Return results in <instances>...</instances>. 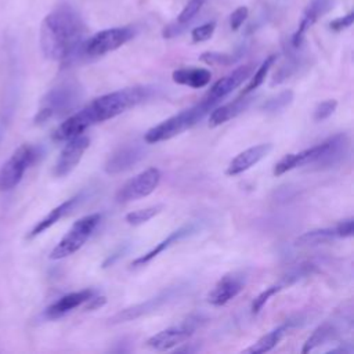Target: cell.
Segmentation results:
<instances>
[{"label": "cell", "mask_w": 354, "mask_h": 354, "mask_svg": "<svg viewBox=\"0 0 354 354\" xmlns=\"http://www.w3.org/2000/svg\"><path fill=\"white\" fill-rule=\"evenodd\" d=\"M86 25L69 4H58L41 21L39 43L47 59L69 62L83 54Z\"/></svg>", "instance_id": "1"}, {"label": "cell", "mask_w": 354, "mask_h": 354, "mask_svg": "<svg viewBox=\"0 0 354 354\" xmlns=\"http://www.w3.org/2000/svg\"><path fill=\"white\" fill-rule=\"evenodd\" d=\"M148 97H149L148 87H141V86L127 87L123 90L104 94L93 100L88 105H86V109L93 123L95 124L123 113L124 111L136 106L137 104L142 102Z\"/></svg>", "instance_id": "2"}, {"label": "cell", "mask_w": 354, "mask_h": 354, "mask_svg": "<svg viewBox=\"0 0 354 354\" xmlns=\"http://www.w3.org/2000/svg\"><path fill=\"white\" fill-rule=\"evenodd\" d=\"M83 91L73 80H65L54 86L41 98L35 123H46L50 119L59 118L71 112L82 100Z\"/></svg>", "instance_id": "3"}, {"label": "cell", "mask_w": 354, "mask_h": 354, "mask_svg": "<svg viewBox=\"0 0 354 354\" xmlns=\"http://www.w3.org/2000/svg\"><path fill=\"white\" fill-rule=\"evenodd\" d=\"M216 104L202 98L201 102H198L196 105L184 109L181 112H178L174 116H170L169 119L163 120L162 123L153 126L152 129H149L145 136H144V141L147 144H156L160 141H166L170 140L178 134H181L183 131L191 129L194 124H196Z\"/></svg>", "instance_id": "4"}, {"label": "cell", "mask_w": 354, "mask_h": 354, "mask_svg": "<svg viewBox=\"0 0 354 354\" xmlns=\"http://www.w3.org/2000/svg\"><path fill=\"white\" fill-rule=\"evenodd\" d=\"M40 149L30 144L19 145L11 156L0 166V192L14 189L22 180L25 171L37 160Z\"/></svg>", "instance_id": "5"}, {"label": "cell", "mask_w": 354, "mask_h": 354, "mask_svg": "<svg viewBox=\"0 0 354 354\" xmlns=\"http://www.w3.org/2000/svg\"><path fill=\"white\" fill-rule=\"evenodd\" d=\"M100 220L101 216L98 213H93L75 221L69 231L62 236V239L53 248V250L50 252V259L61 260L76 253L90 238Z\"/></svg>", "instance_id": "6"}, {"label": "cell", "mask_w": 354, "mask_h": 354, "mask_svg": "<svg viewBox=\"0 0 354 354\" xmlns=\"http://www.w3.org/2000/svg\"><path fill=\"white\" fill-rule=\"evenodd\" d=\"M133 36L134 29L130 26L104 29L86 39L82 51L87 57H100L122 47L129 40H131Z\"/></svg>", "instance_id": "7"}, {"label": "cell", "mask_w": 354, "mask_h": 354, "mask_svg": "<svg viewBox=\"0 0 354 354\" xmlns=\"http://www.w3.org/2000/svg\"><path fill=\"white\" fill-rule=\"evenodd\" d=\"M160 171L156 167H148L138 173L129 181H126L116 192V202L127 203L136 199H141L152 194L160 183Z\"/></svg>", "instance_id": "8"}, {"label": "cell", "mask_w": 354, "mask_h": 354, "mask_svg": "<svg viewBox=\"0 0 354 354\" xmlns=\"http://www.w3.org/2000/svg\"><path fill=\"white\" fill-rule=\"evenodd\" d=\"M176 288H167L165 290H162L160 293H158L156 296L134 304L131 307H127L124 310H120L119 313H116L115 315H112L109 318L111 324H120V322H127V321H133L137 319L142 315H147L149 313H153L156 310H159L162 306H165L167 301L173 300L176 297Z\"/></svg>", "instance_id": "9"}, {"label": "cell", "mask_w": 354, "mask_h": 354, "mask_svg": "<svg viewBox=\"0 0 354 354\" xmlns=\"http://www.w3.org/2000/svg\"><path fill=\"white\" fill-rule=\"evenodd\" d=\"M90 145V138L87 136H77L66 141L65 147L62 148L55 165H54V176L55 177H65L68 176L80 162L83 153Z\"/></svg>", "instance_id": "10"}, {"label": "cell", "mask_w": 354, "mask_h": 354, "mask_svg": "<svg viewBox=\"0 0 354 354\" xmlns=\"http://www.w3.org/2000/svg\"><path fill=\"white\" fill-rule=\"evenodd\" d=\"M145 153V149L138 142L124 144L119 147L112 155L106 159L104 165V170L108 174H119L122 171L129 170L134 166Z\"/></svg>", "instance_id": "11"}, {"label": "cell", "mask_w": 354, "mask_h": 354, "mask_svg": "<svg viewBox=\"0 0 354 354\" xmlns=\"http://www.w3.org/2000/svg\"><path fill=\"white\" fill-rule=\"evenodd\" d=\"M253 71V65H242L238 66L236 69H234L232 72H230L228 75H225L224 77L218 79L212 87L210 90L206 93V95L203 98L217 104L221 98H224L225 95H228L230 93H232L236 87H239L246 79L250 77Z\"/></svg>", "instance_id": "12"}, {"label": "cell", "mask_w": 354, "mask_h": 354, "mask_svg": "<svg viewBox=\"0 0 354 354\" xmlns=\"http://www.w3.org/2000/svg\"><path fill=\"white\" fill-rule=\"evenodd\" d=\"M93 120L86 109L82 108L80 111L68 116L53 133V140L55 141H68L77 136H82L90 126H93Z\"/></svg>", "instance_id": "13"}, {"label": "cell", "mask_w": 354, "mask_h": 354, "mask_svg": "<svg viewBox=\"0 0 354 354\" xmlns=\"http://www.w3.org/2000/svg\"><path fill=\"white\" fill-rule=\"evenodd\" d=\"M325 148V141L317 144L311 148L296 153H286L275 166H274V176H282L283 173L303 165H315L321 158Z\"/></svg>", "instance_id": "14"}, {"label": "cell", "mask_w": 354, "mask_h": 354, "mask_svg": "<svg viewBox=\"0 0 354 354\" xmlns=\"http://www.w3.org/2000/svg\"><path fill=\"white\" fill-rule=\"evenodd\" d=\"M243 278L238 274H227L213 286L207 295V301L213 306H224L243 289Z\"/></svg>", "instance_id": "15"}, {"label": "cell", "mask_w": 354, "mask_h": 354, "mask_svg": "<svg viewBox=\"0 0 354 354\" xmlns=\"http://www.w3.org/2000/svg\"><path fill=\"white\" fill-rule=\"evenodd\" d=\"M271 149H272V145L270 142H267V144H259V145L250 147V148L239 152L230 162L225 173L228 176H238V174L249 170L252 166L259 163L263 158H266Z\"/></svg>", "instance_id": "16"}, {"label": "cell", "mask_w": 354, "mask_h": 354, "mask_svg": "<svg viewBox=\"0 0 354 354\" xmlns=\"http://www.w3.org/2000/svg\"><path fill=\"white\" fill-rule=\"evenodd\" d=\"M94 295H95V292L93 289H83V290H77V292L64 295L62 297H59L57 301H54L53 304H50L46 308L44 315L50 319L61 318L65 314L71 313L73 308L87 303Z\"/></svg>", "instance_id": "17"}, {"label": "cell", "mask_w": 354, "mask_h": 354, "mask_svg": "<svg viewBox=\"0 0 354 354\" xmlns=\"http://www.w3.org/2000/svg\"><path fill=\"white\" fill-rule=\"evenodd\" d=\"M330 0H311L307 7L303 11V15L299 21V26L296 29V32L292 36V46L295 48L300 47V44L303 43L304 35L306 32L315 24V21L329 8Z\"/></svg>", "instance_id": "18"}, {"label": "cell", "mask_w": 354, "mask_h": 354, "mask_svg": "<svg viewBox=\"0 0 354 354\" xmlns=\"http://www.w3.org/2000/svg\"><path fill=\"white\" fill-rule=\"evenodd\" d=\"M192 335V328L183 326V328H167L163 329L155 335H152L147 340V346L158 350V351H166L173 348L177 344H181Z\"/></svg>", "instance_id": "19"}, {"label": "cell", "mask_w": 354, "mask_h": 354, "mask_svg": "<svg viewBox=\"0 0 354 354\" xmlns=\"http://www.w3.org/2000/svg\"><path fill=\"white\" fill-rule=\"evenodd\" d=\"M348 152V138L346 134H335L333 137L325 140V148L315 165L319 167H329L340 163Z\"/></svg>", "instance_id": "20"}, {"label": "cell", "mask_w": 354, "mask_h": 354, "mask_svg": "<svg viewBox=\"0 0 354 354\" xmlns=\"http://www.w3.org/2000/svg\"><path fill=\"white\" fill-rule=\"evenodd\" d=\"M82 199V194H77L69 199H66L65 202H62L61 205L55 206L53 210H50V213L47 216H44L40 221H37L35 224V227L28 232L26 239H33L35 236L40 235L41 232H44L46 230H48L51 225H54L58 220H61L64 216H66L75 206L76 203Z\"/></svg>", "instance_id": "21"}, {"label": "cell", "mask_w": 354, "mask_h": 354, "mask_svg": "<svg viewBox=\"0 0 354 354\" xmlns=\"http://www.w3.org/2000/svg\"><path fill=\"white\" fill-rule=\"evenodd\" d=\"M252 100H253V97H246L245 94H242V97L235 98L234 101L216 108L210 113L209 127H217V126L225 123L227 120L238 116L241 112H243L250 105Z\"/></svg>", "instance_id": "22"}, {"label": "cell", "mask_w": 354, "mask_h": 354, "mask_svg": "<svg viewBox=\"0 0 354 354\" xmlns=\"http://www.w3.org/2000/svg\"><path fill=\"white\" fill-rule=\"evenodd\" d=\"M171 79L177 84L201 88L209 84L212 72L206 68H180L171 73Z\"/></svg>", "instance_id": "23"}, {"label": "cell", "mask_w": 354, "mask_h": 354, "mask_svg": "<svg viewBox=\"0 0 354 354\" xmlns=\"http://www.w3.org/2000/svg\"><path fill=\"white\" fill-rule=\"evenodd\" d=\"M205 1L206 0H188V3L184 6L181 12L177 15V19L165 28L163 37L169 39V37H174V36L180 35L184 30V28L195 19V17L201 11Z\"/></svg>", "instance_id": "24"}, {"label": "cell", "mask_w": 354, "mask_h": 354, "mask_svg": "<svg viewBox=\"0 0 354 354\" xmlns=\"http://www.w3.org/2000/svg\"><path fill=\"white\" fill-rule=\"evenodd\" d=\"M191 232H194V225H184L180 227L178 230L173 231L170 235H167V238H165L162 242H159L153 249H151L149 252H147L145 254L137 257L136 260H133L131 266L133 267H141L145 266L147 263H149L152 259H155L158 254H160L163 250H166L169 246H171L173 243L178 242L180 239L188 236Z\"/></svg>", "instance_id": "25"}, {"label": "cell", "mask_w": 354, "mask_h": 354, "mask_svg": "<svg viewBox=\"0 0 354 354\" xmlns=\"http://www.w3.org/2000/svg\"><path fill=\"white\" fill-rule=\"evenodd\" d=\"M289 325L290 324L288 322V324H283V325L272 329L267 335L261 336L257 342H254L250 347L245 348L243 353H248V354H263V353L271 351L281 342V339L283 337V335L289 329Z\"/></svg>", "instance_id": "26"}, {"label": "cell", "mask_w": 354, "mask_h": 354, "mask_svg": "<svg viewBox=\"0 0 354 354\" xmlns=\"http://www.w3.org/2000/svg\"><path fill=\"white\" fill-rule=\"evenodd\" d=\"M337 335V329L333 324L330 322H324L321 324L314 332L313 335L306 340L303 348H301V353L306 354V353H310L313 350H315L317 347L325 344L326 342L335 339Z\"/></svg>", "instance_id": "27"}, {"label": "cell", "mask_w": 354, "mask_h": 354, "mask_svg": "<svg viewBox=\"0 0 354 354\" xmlns=\"http://www.w3.org/2000/svg\"><path fill=\"white\" fill-rule=\"evenodd\" d=\"M333 238H337L335 227L333 228H319V230L307 231L303 235H300L296 239V245L297 246H314V245L325 243Z\"/></svg>", "instance_id": "28"}, {"label": "cell", "mask_w": 354, "mask_h": 354, "mask_svg": "<svg viewBox=\"0 0 354 354\" xmlns=\"http://www.w3.org/2000/svg\"><path fill=\"white\" fill-rule=\"evenodd\" d=\"M275 59H277V55H275V54H271L270 57H267V58L261 62V65L257 68V71L254 72V75L250 77V80H249V83L246 84V87L242 90V94L248 95L249 93H252L253 90H256V88L266 80V76H267L270 68L272 66V64L275 62Z\"/></svg>", "instance_id": "29"}, {"label": "cell", "mask_w": 354, "mask_h": 354, "mask_svg": "<svg viewBox=\"0 0 354 354\" xmlns=\"http://www.w3.org/2000/svg\"><path fill=\"white\" fill-rule=\"evenodd\" d=\"M162 209H163V205H155V206H149V207H145V209L134 210V212L127 213L124 216V220L130 225H140V224L147 223L152 217H155L158 213L162 212Z\"/></svg>", "instance_id": "30"}, {"label": "cell", "mask_w": 354, "mask_h": 354, "mask_svg": "<svg viewBox=\"0 0 354 354\" xmlns=\"http://www.w3.org/2000/svg\"><path fill=\"white\" fill-rule=\"evenodd\" d=\"M293 100V93L290 90H285V91H281L278 95L270 98L264 105H263V109L266 112H278L281 109H283L285 106H288Z\"/></svg>", "instance_id": "31"}, {"label": "cell", "mask_w": 354, "mask_h": 354, "mask_svg": "<svg viewBox=\"0 0 354 354\" xmlns=\"http://www.w3.org/2000/svg\"><path fill=\"white\" fill-rule=\"evenodd\" d=\"M199 59L203 61L207 65H231L235 62V57L225 53H217V51H207L199 55Z\"/></svg>", "instance_id": "32"}, {"label": "cell", "mask_w": 354, "mask_h": 354, "mask_svg": "<svg viewBox=\"0 0 354 354\" xmlns=\"http://www.w3.org/2000/svg\"><path fill=\"white\" fill-rule=\"evenodd\" d=\"M214 29H216V22H214V21L202 24V25H199V26H196V28L192 29V32H191V39H192L194 43L206 41V40H209V39L213 36Z\"/></svg>", "instance_id": "33"}, {"label": "cell", "mask_w": 354, "mask_h": 354, "mask_svg": "<svg viewBox=\"0 0 354 354\" xmlns=\"http://www.w3.org/2000/svg\"><path fill=\"white\" fill-rule=\"evenodd\" d=\"M282 289V286L281 285H272V286H270V288H266L260 295H257L256 297H254V300H253V303H252V313L253 314H257L263 307H264V304L268 301V299L271 297V296H274L277 292H279Z\"/></svg>", "instance_id": "34"}, {"label": "cell", "mask_w": 354, "mask_h": 354, "mask_svg": "<svg viewBox=\"0 0 354 354\" xmlns=\"http://www.w3.org/2000/svg\"><path fill=\"white\" fill-rule=\"evenodd\" d=\"M337 106V101L336 100H326L322 101L317 105V108L314 109V119L317 122H322L325 119H328L336 109Z\"/></svg>", "instance_id": "35"}, {"label": "cell", "mask_w": 354, "mask_h": 354, "mask_svg": "<svg viewBox=\"0 0 354 354\" xmlns=\"http://www.w3.org/2000/svg\"><path fill=\"white\" fill-rule=\"evenodd\" d=\"M248 14H249V10L245 6L235 8L230 15V28L232 30H238L242 26V24L246 21Z\"/></svg>", "instance_id": "36"}, {"label": "cell", "mask_w": 354, "mask_h": 354, "mask_svg": "<svg viewBox=\"0 0 354 354\" xmlns=\"http://www.w3.org/2000/svg\"><path fill=\"white\" fill-rule=\"evenodd\" d=\"M335 231H336L337 238H350V236H353V234H354V220L350 217V218H346V220L337 223L335 225Z\"/></svg>", "instance_id": "37"}, {"label": "cell", "mask_w": 354, "mask_h": 354, "mask_svg": "<svg viewBox=\"0 0 354 354\" xmlns=\"http://www.w3.org/2000/svg\"><path fill=\"white\" fill-rule=\"evenodd\" d=\"M353 22H354V12H348V14H346L343 17H339V18L330 21L329 22V28L332 30H335V32H340V30L347 29L348 26H351Z\"/></svg>", "instance_id": "38"}, {"label": "cell", "mask_w": 354, "mask_h": 354, "mask_svg": "<svg viewBox=\"0 0 354 354\" xmlns=\"http://www.w3.org/2000/svg\"><path fill=\"white\" fill-rule=\"evenodd\" d=\"M105 304V297L104 296H93L88 301H87V307H86V310H94V308H98V307H101V306H104Z\"/></svg>", "instance_id": "39"}]
</instances>
